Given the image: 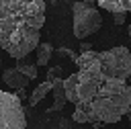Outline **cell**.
<instances>
[{
	"instance_id": "6da1fadb",
	"label": "cell",
	"mask_w": 131,
	"mask_h": 129,
	"mask_svg": "<svg viewBox=\"0 0 131 129\" xmlns=\"http://www.w3.org/2000/svg\"><path fill=\"white\" fill-rule=\"evenodd\" d=\"M78 68V102L72 121L76 123H117L131 109V86L127 80L104 74L98 51L80 53L74 59Z\"/></svg>"
},
{
	"instance_id": "7a4b0ae2",
	"label": "cell",
	"mask_w": 131,
	"mask_h": 129,
	"mask_svg": "<svg viewBox=\"0 0 131 129\" xmlns=\"http://www.w3.org/2000/svg\"><path fill=\"white\" fill-rule=\"evenodd\" d=\"M45 23L43 0H0V47L14 59L37 49Z\"/></svg>"
},
{
	"instance_id": "3957f363",
	"label": "cell",
	"mask_w": 131,
	"mask_h": 129,
	"mask_svg": "<svg viewBox=\"0 0 131 129\" xmlns=\"http://www.w3.org/2000/svg\"><path fill=\"white\" fill-rule=\"evenodd\" d=\"M72 12H74V37L80 41L94 35L102 25V14L98 12V8L82 0L74 2Z\"/></svg>"
},
{
	"instance_id": "277c9868",
	"label": "cell",
	"mask_w": 131,
	"mask_h": 129,
	"mask_svg": "<svg viewBox=\"0 0 131 129\" xmlns=\"http://www.w3.org/2000/svg\"><path fill=\"white\" fill-rule=\"evenodd\" d=\"M98 57H100L104 74L113 78H121V80L131 78V51L127 47L117 45L106 51H98Z\"/></svg>"
},
{
	"instance_id": "5b68a950",
	"label": "cell",
	"mask_w": 131,
	"mask_h": 129,
	"mask_svg": "<svg viewBox=\"0 0 131 129\" xmlns=\"http://www.w3.org/2000/svg\"><path fill=\"white\" fill-rule=\"evenodd\" d=\"M0 129H27L25 109L14 92L0 90Z\"/></svg>"
},
{
	"instance_id": "8992f818",
	"label": "cell",
	"mask_w": 131,
	"mask_h": 129,
	"mask_svg": "<svg viewBox=\"0 0 131 129\" xmlns=\"http://www.w3.org/2000/svg\"><path fill=\"white\" fill-rule=\"evenodd\" d=\"M2 80H4V84H6L8 88H12V90L27 88L29 82H31V78H27V76H25L23 72H18L16 68H6V70L2 72Z\"/></svg>"
},
{
	"instance_id": "52a82bcc",
	"label": "cell",
	"mask_w": 131,
	"mask_h": 129,
	"mask_svg": "<svg viewBox=\"0 0 131 129\" xmlns=\"http://www.w3.org/2000/svg\"><path fill=\"white\" fill-rule=\"evenodd\" d=\"M51 94H53V104L47 109L49 113H57V111H61L63 106H66V102H68V96H66V90H63V78H55L53 80V90H51Z\"/></svg>"
},
{
	"instance_id": "ba28073f",
	"label": "cell",
	"mask_w": 131,
	"mask_h": 129,
	"mask_svg": "<svg viewBox=\"0 0 131 129\" xmlns=\"http://www.w3.org/2000/svg\"><path fill=\"white\" fill-rule=\"evenodd\" d=\"M98 6L102 10L113 12H131V0H98Z\"/></svg>"
},
{
	"instance_id": "9c48e42d",
	"label": "cell",
	"mask_w": 131,
	"mask_h": 129,
	"mask_svg": "<svg viewBox=\"0 0 131 129\" xmlns=\"http://www.w3.org/2000/svg\"><path fill=\"white\" fill-rule=\"evenodd\" d=\"M51 90H53V80H45V82H41V84L33 90V94H29V104H31V106L39 104Z\"/></svg>"
},
{
	"instance_id": "30bf717a",
	"label": "cell",
	"mask_w": 131,
	"mask_h": 129,
	"mask_svg": "<svg viewBox=\"0 0 131 129\" xmlns=\"http://www.w3.org/2000/svg\"><path fill=\"white\" fill-rule=\"evenodd\" d=\"M63 90H66L68 102L76 104L78 102V74H70L68 78H63Z\"/></svg>"
},
{
	"instance_id": "8fae6325",
	"label": "cell",
	"mask_w": 131,
	"mask_h": 129,
	"mask_svg": "<svg viewBox=\"0 0 131 129\" xmlns=\"http://www.w3.org/2000/svg\"><path fill=\"white\" fill-rule=\"evenodd\" d=\"M37 66H49V59L53 55V45L51 43H39L37 45Z\"/></svg>"
},
{
	"instance_id": "7c38bea8",
	"label": "cell",
	"mask_w": 131,
	"mask_h": 129,
	"mask_svg": "<svg viewBox=\"0 0 131 129\" xmlns=\"http://www.w3.org/2000/svg\"><path fill=\"white\" fill-rule=\"evenodd\" d=\"M18 72H23L27 78H31V80H35L37 78V63H31V61H27V59H18L16 61V66H14Z\"/></svg>"
},
{
	"instance_id": "4fadbf2b",
	"label": "cell",
	"mask_w": 131,
	"mask_h": 129,
	"mask_svg": "<svg viewBox=\"0 0 131 129\" xmlns=\"http://www.w3.org/2000/svg\"><path fill=\"white\" fill-rule=\"evenodd\" d=\"M61 76H63L61 66H51V68H47V80H55V78H61Z\"/></svg>"
},
{
	"instance_id": "5bb4252c",
	"label": "cell",
	"mask_w": 131,
	"mask_h": 129,
	"mask_svg": "<svg viewBox=\"0 0 131 129\" xmlns=\"http://www.w3.org/2000/svg\"><path fill=\"white\" fill-rule=\"evenodd\" d=\"M55 53H57V55H61V57H70V59H76V57H78V55H76L72 49H68V47H59Z\"/></svg>"
},
{
	"instance_id": "9a60e30c",
	"label": "cell",
	"mask_w": 131,
	"mask_h": 129,
	"mask_svg": "<svg viewBox=\"0 0 131 129\" xmlns=\"http://www.w3.org/2000/svg\"><path fill=\"white\" fill-rule=\"evenodd\" d=\"M125 18H127V12H113V20H115L117 25H123Z\"/></svg>"
},
{
	"instance_id": "2e32d148",
	"label": "cell",
	"mask_w": 131,
	"mask_h": 129,
	"mask_svg": "<svg viewBox=\"0 0 131 129\" xmlns=\"http://www.w3.org/2000/svg\"><path fill=\"white\" fill-rule=\"evenodd\" d=\"M14 94L20 98V100H25V98H29V94H27V88H18V90H14Z\"/></svg>"
},
{
	"instance_id": "e0dca14e",
	"label": "cell",
	"mask_w": 131,
	"mask_h": 129,
	"mask_svg": "<svg viewBox=\"0 0 131 129\" xmlns=\"http://www.w3.org/2000/svg\"><path fill=\"white\" fill-rule=\"evenodd\" d=\"M86 51H92V43H82L80 45V53H86Z\"/></svg>"
},
{
	"instance_id": "ac0fdd59",
	"label": "cell",
	"mask_w": 131,
	"mask_h": 129,
	"mask_svg": "<svg viewBox=\"0 0 131 129\" xmlns=\"http://www.w3.org/2000/svg\"><path fill=\"white\" fill-rule=\"evenodd\" d=\"M59 125H61V129H70V125H72V121H68V119H63V121H61Z\"/></svg>"
},
{
	"instance_id": "d6986e66",
	"label": "cell",
	"mask_w": 131,
	"mask_h": 129,
	"mask_svg": "<svg viewBox=\"0 0 131 129\" xmlns=\"http://www.w3.org/2000/svg\"><path fill=\"white\" fill-rule=\"evenodd\" d=\"M82 2H86V4H92V6H94V4L98 2V0H82Z\"/></svg>"
},
{
	"instance_id": "ffe728a7",
	"label": "cell",
	"mask_w": 131,
	"mask_h": 129,
	"mask_svg": "<svg viewBox=\"0 0 131 129\" xmlns=\"http://www.w3.org/2000/svg\"><path fill=\"white\" fill-rule=\"evenodd\" d=\"M129 86H131V78H129ZM127 119L131 121V109H129V113H127Z\"/></svg>"
},
{
	"instance_id": "44dd1931",
	"label": "cell",
	"mask_w": 131,
	"mask_h": 129,
	"mask_svg": "<svg viewBox=\"0 0 131 129\" xmlns=\"http://www.w3.org/2000/svg\"><path fill=\"white\" fill-rule=\"evenodd\" d=\"M127 33H129V39H131V25H129V31H127Z\"/></svg>"
}]
</instances>
